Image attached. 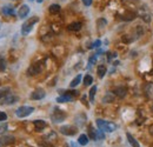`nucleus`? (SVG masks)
Segmentation results:
<instances>
[{
    "instance_id": "a211bd4d",
    "label": "nucleus",
    "mask_w": 153,
    "mask_h": 147,
    "mask_svg": "<svg viewBox=\"0 0 153 147\" xmlns=\"http://www.w3.org/2000/svg\"><path fill=\"white\" fill-rule=\"evenodd\" d=\"M89 137L86 135V134H81V135H79V139H78V142L81 145V146H86L87 144H89Z\"/></svg>"
},
{
    "instance_id": "412c9836",
    "label": "nucleus",
    "mask_w": 153,
    "mask_h": 147,
    "mask_svg": "<svg viewBox=\"0 0 153 147\" xmlns=\"http://www.w3.org/2000/svg\"><path fill=\"white\" fill-rule=\"evenodd\" d=\"M81 78H82V77H81V74H78V76H77V77H75V78H74V79L71 81V84H70V87H72V88H73V87H77V86L80 84V81H81Z\"/></svg>"
},
{
    "instance_id": "7ed1b4c3",
    "label": "nucleus",
    "mask_w": 153,
    "mask_h": 147,
    "mask_svg": "<svg viewBox=\"0 0 153 147\" xmlns=\"http://www.w3.org/2000/svg\"><path fill=\"white\" fill-rule=\"evenodd\" d=\"M34 111V108L31 106H20L18 109L15 111V114L18 118H26L28 115H31Z\"/></svg>"
},
{
    "instance_id": "c756f323",
    "label": "nucleus",
    "mask_w": 153,
    "mask_h": 147,
    "mask_svg": "<svg viewBox=\"0 0 153 147\" xmlns=\"http://www.w3.org/2000/svg\"><path fill=\"white\" fill-rule=\"evenodd\" d=\"M7 120V114L5 112H0V122H4Z\"/></svg>"
},
{
    "instance_id": "f3484780",
    "label": "nucleus",
    "mask_w": 153,
    "mask_h": 147,
    "mask_svg": "<svg viewBox=\"0 0 153 147\" xmlns=\"http://www.w3.org/2000/svg\"><path fill=\"white\" fill-rule=\"evenodd\" d=\"M106 67L104 66V65H100V66H98V69H97V73H98V77L99 78H104L105 77V74H106Z\"/></svg>"
},
{
    "instance_id": "f704fd0d",
    "label": "nucleus",
    "mask_w": 153,
    "mask_h": 147,
    "mask_svg": "<svg viewBox=\"0 0 153 147\" xmlns=\"http://www.w3.org/2000/svg\"><path fill=\"white\" fill-rule=\"evenodd\" d=\"M30 1H34V0H30Z\"/></svg>"
},
{
    "instance_id": "b1692460",
    "label": "nucleus",
    "mask_w": 153,
    "mask_h": 147,
    "mask_svg": "<svg viewBox=\"0 0 153 147\" xmlns=\"http://www.w3.org/2000/svg\"><path fill=\"white\" fill-rule=\"evenodd\" d=\"M92 82H93V78H92V76L86 74V76L84 77V85H85V86H90V85H92Z\"/></svg>"
},
{
    "instance_id": "7c9ffc66",
    "label": "nucleus",
    "mask_w": 153,
    "mask_h": 147,
    "mask_svg": "<svg viewBox=\"0 0 153 147\" xmlns=\"http://www.w3.org/2000/svg\"><path fill=\"white\" fill-rule=\"evenodd\" d=\"M101 45V41L100 40H95L91 46H90V48H97V47H99Z\"/></svg>"
},
{
    "instance_id": "1a4fd4ad",
    "label": "nucleus",
    "mask_w": 153,
    "mask_h": 147,
    "mask_svg": "<svg viewBox=\"0 0 153 147\" xmlns=\"http://www.w3.org/2000/svg\"><path fill=\"white\" fill-rule=\"evenodd\" d=\"M13 142H14V137H12V135H4L0 138V145L1 146H7Z\"/></svg>"
},
{
    "instance_id": "4be33fe9",
    "label": "nucleus",
    "mask_w": 153,
    "mask_h": 147,
    "mask_svg": "<svg viewBox=\"0 0 153 147\" xmlns=\"http://www.w3.org/2000/svg\"><path fill=\"white\" fill-rule=\"evenodd\" d=\"M10 88L8 87H4V88H0V99H4L5 97H7L10 94Z\"/></svg>"
},
{
    "instance_id": "6e6552de",
    "label": "nucleus",
    "mask_w": 153,
    "mask_h": 147,
    "mask_svg": "<svg viewBox=\"0 0 153 147\" xmlns=\"http://www.w3.org/2000/svg\"><path fill=\"white\" fill-rule=\"evenodd\" d=\"M4 101H1V104H4V105H13V104H15L16 101L19 100V98L16 97V95H13V94H8L7 97H5L4 99H3Z\"/></svg>"
},
{
    "instance_id": "0eeeda50",
    "label": "nucleus",
    "mask_w": 153,
    "mask_h": 147,
    "mask_svg": "<svg viewBox=\"0 0 153 147\" xmlns=\"http://www.w3.org/2000/svg\"><path fill=\"white\" fill-rule=\"evenodd\" d=\"M45 95H46V93H45V91H44V89H41V88H37L36 91H33V92H32L31 99H33V100H41V99L45 98Z\"/></svg>"
},
{
    "instance_id": "9b49d317",
    "label": "nucleus",
    "mask_w": 153,
    "mask_h": 147,
    "mask_svg": "<svg viewBox=\"0 0 153 147\" xmlns=\"http://www.w3.org/2000/svg\"><path fill=\"white\" fill-rule=\"evenodd\" d=\"M28 13H30V7H28V5H23V6L20 7L19 12H18V15H19L20 19H24V18H26V16L28 15Z\"/></svg>"
},
{
    "instance_id": "c85d7f7f",
    "label": "nucleus",
    "mask_w": 153,
    "mask_h": 147,
    "mask_svg": "<svg viewBox=\"0 0 153 147\" xmlns=\"http://www.w3.org/2000/svg\"><path fill=\"white\" fill-rule=\"evenodd\" d=\"M113 100H114V97H113L111 93H107V94L104 97V99H103L104 102H112Z\"/></svg>"
},
{
    "instance_id": "aec40b11",
    "label": "nucleus",
    "mask_w": 153,
    "mask_h": 147,
    "mask_svg": "<svg viewBox=\"0 0 153 147\" xmlns=\"http://www.w3.org/2000/svg\"><path fill=\"white\" fill-rule=\"evenodd\" d=\"M60 10H61V7H60V5H58V4H53V5H51V6H49V8H48L49 13H52V14L59 13V12H60Z\"/></svg>"
},
{
    "instance_id": "39448f33",
    "label": "nucleus",
    "mask_w": 153,
    "mask_h": 147,
    "mask_svg": "<svg viewBox=\"0 0 153 147\" xmlns=\"http://www.w3.org/2000/svg\"><path fill=\"white\" fill-rule=\"evenodd\" d=\"M77 128L72 125H65V126H61L60 127V132L64 134V135H69V137H72L74 134H77Z\"/></svg>"
},
{
    "instance_id": "2eb2a0df",
    "label": "nucleus",
    "mask_w": 153,
    "mask_h": 147,
    "mask_svg": "<svg viewBox=\"0 0 153 147\" xmlns=\"http://www.w3.org/2000/svg\"><path fill=\"white\" fill-rule=\"evenodd\" d=\"M72 100H73V95H70V94H64V95H60L57 98L58 102H70Z\"/></svg>"
},
{
    "instance_id": "6ab92c4d",
    "label": "nucleus",
    "mask_w": 153,
    "mask_h": 147,
    "mask_svg": "<svg viewBox=\"0 0 153 147\" xmlns=\"http://www.w3.org/2000/svg\"><path fill=\"white\" fill-rule=\"evenodd\" d=\"M81 28V23H72L69 25V30L70 31H73V32H77V31H80Z\"/></svg>"
},
{
    "instance_id": "a878e982",
    "label": "nucleus",
    "mask_w": 153,
    "mask_h": 147,
    "mask_svg": "<svg viewBox=\"0 0 153 147\" xmlns=\"http://www.w3.org/2000/svg\"><path fill=\"white\" fill-rule=\"evenodd\" d=\"M97 59H98V54H93L92 57H90V59H89V66L90 67L93 66L97 63Z\"/></svg>"
},
{
    "instance_id": "5701e85b",
    "label": "nucleus",
    "mask_w": 153,
    "mask_h": 147,
    "mask_svg": "<svg viewBox=\"0 0 153 147\" xmlns=\"http://www.w3.org/2000/svg\"><path fill=\"white\" fill-rule=\"evenodd\" d=\"M3 13L4 14H7V15H14V8L13 7H11V6H5L4 8H3Z\"/></svg>"
},
{
    "instance_id": "ddd939ff",
    "label": "nucleus",
    "mask_w": 153,
    "mask_h": 147,
    "mask_svg": "<svg viewBox=\"0 0 153 147\" xmlns=\"http://www.w3.org/2000/svg\"><path fill=\"white\" fill-rule=\"evenodd\" d=\"M89 138L92 140H98V130H95L93 126L89 127Z\"/></svg>"
},
{
    "instance_id": "473e14b6",
    "label": "nucleus",
    "mask_w": 153,
    "mask_h": 147,
    "mask_svg": "<svg viewBox=\"0 0 153 147\" xmlns=\"http://www.w3.org/2000/svg\"><path fill=\"white\" fill-rule=\"evenodd\" d=\"M81 1H82V4H84L85 6H91L93 0H81Z\"/></svg>"
},
{
    "instance_id": "bb28decb",
    "label": "nucleus",
    "mask_w": 153,
    "mask_h": 147,
    "mask_svg": "<svg viewBox=\"0 0 153 147\" xmlns=\"http://www.w3.org/2000/svg\"><path fill=\"white\" fill-rule=\"evenodd\" d=\"M140 16H141V19L145 23H150L151 21V15H150V13H140Z\"/></svg>"
},
{
    "instance_id": "f257e3e1",
    "label": "nucleus",
    "mask_w": 153,
    "mask_h": 147,
    "mask_svg": "<svg viewBox=\"0 0 153 147\" xmlns=\"http://www.w3.org/2000/svg\"><path fill=\"white\" fill-rule=\"evenodd\" d=\"M97 126L100 131L103 132H108V133H112L117 130V125L114 122H110V121H106V120H103V119H97Z\"/></svg>"
},
{
    "instance_id": "f8f14e48",
    "label": "nucleus",
    "mask_w": 153,
    "mask_h": 147,
    "mask_svg": "<svg viewBox=\"0 0 153 147\" xmlns=\"http://www.w3.org/2000/svg\"><path fill=\"white\" fill-rule=\"evenodd\" d=\"M145 94H146V97L148 99L153 100V84L152 82L151 84H147L145 86Z\"/></svg>"
},
{
    "instance_id": "2f4dec72",
    "label": "nucleus",
    "mask_w": 153,
    "mask_h": 147,
    "mask_svg": "<svg viewBox=\"0 0 153 147\" xmlns=\"http://www.w3.org/2000/svg\"><path fill=\"white\" fill-rule=\"evenodd\" d=\"M139 0H123L124 4H137Z\"/></svg>"
},
{
    "instance_id": "72a5a7b5",
    "label": "nucleus",
    "mask_w": 153,
    "mask_h": 147,
    "mask_svg": "<svg viewBox=\"0 0 153 147\" xmlns=\"http://www.w3.org/2000/svg\"><path fill=\"white\" fill-rule=\"evenodd\" d=\"M37 1H38V3H43V1H44V0H37Z\"/></svg>"
},
{
    "instance_id": "dca6fc26",
    "label": "nucleus",
    "mask_w": 153,
    "mask_h": 147,
    "mask_svg": "<svg viewBox=\"0 0 153 147\" xmlns=\"http://www.w3.org/2000/svg\"><path fill=\"white\" fill-rule=\"evenodd\" d=\"M126 137H127V141L130 142V145L132 146V147H140V145H139V142L135 140L130 133H126Z\"/></svg>"
},
{
    "instance_id": "4468645a",
    "label": "nucleus",
    "mask_w": 153,
    "mask_h": 147,
    "mask_svg": "<svg viewBox=\"0 0 153 147\" xmlns=\"http://www.w3.org/2000/svg\"><path fill=\"white\" fill-rule=\"evenodd\" d=\"M34 127H36V131H38V132H40V131H43L44 128L46 127V122L44 121V120H34Z\"/></svg>"
},
{
    "instance_id": "20e7f679",
    "label": "nucleus",
    "mask_w": 153,
    "mask_h": 147,
    "mask_svg": "<svg viewBox=\"0 0 153 147\" xmlns=\"http://www.w3.org/2000/svg\"><path fill=\"white\" fill-rule=\"evenodd\" d=\"M65 118H66V113L62 112L61 109H57V108L54 109V112L52 113V115H51V119H52V121L56 122V124H59V122L64 121Z\"/></svg>"
},
{
    "instance_id": "423d86ee",
    "label": "nucleus",
    "mask_w": 153,
    "mask_h": 147,
    "mask_svg": "<svg viewBox=\"0 0 153 147\" xmlns=\"http://www.w3.org/2000/svg\"><path fill=\"white\" fill-rule=\"evenodd\" d=\"M41 71H43V65L40 63H36V64H33L32 66H30L27 73H28V76H37Z\"/></svg>"
},
{
    "instance_id": "9d476101",
    "label": "nucleus",
    "mask_w": 153,
    "mask_h": 147,
    "mask_svg": "<svg viewBox=\"0 0 153 147\" xmlns=\"http://www.w3.org/2000/svg\"><path fill=\"white\" fill-rule=\"evenodd\" d=\"M114 94L115 95H118L119 98H124L125 95H126V87H124V86H118V87H115L114 88Z\"/></svg>"
},
{
    "instance_id": "f03ea898",
    "label": "nucleus",
    "mask_w": 153,
    "mask_h": 147,
    "mask_svg": "<svg viewBox=\"0 0 153 147\" xmlns=\"http://www.w3.org/2000/svg\"><path fill=\"white\" fill-rule=\"evenodd\" d=\"M38 21H39V18L36 16V15L32 16V18H30V19H27V20L23 24V26H21V34H23V35H27V34L32 31L33 26H34Z\"/></svg>"
},
{
    "instance_id": "cd10ccee",
    "label": "nucleus",
    "mask_w": 153,
    "mask_h": 147,
    "mask_svg": "<svg viewBox=\"0 0 153 147\" xmlns=\"http://www.w3.org/2000/svg\"><path fill=\"white\" fill-rule=\"evenodd\" d=\"M5 69H6V60L3 57H0V72H4Z\"/></svg>"
},
{
    "instance_id": "393cba45",
    "label": "nucleus",
    "mask_w": 153,
    "mask_h": 147,
    "mask_svg": "<svg viewBox=\"0 0 153 147\" xmlns=\"http://www.w3.org/2000/svg\"><path fill=\"white\" fill-rule=\"evenodd\" d=\"M97 86H92V88L90 89V100H91V102H93L94 101V95H95V92H97Z\"/></svg>"
}]
</instances>
